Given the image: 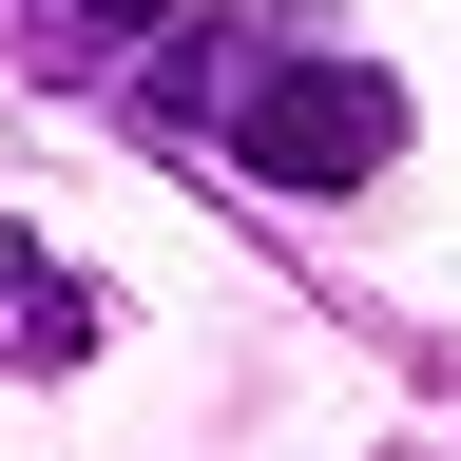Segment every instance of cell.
Listing matches in <instances>:
<instances>
[{
    "label": "cell",
    "mask_w": 461,
    "mask_h": 461,
    "mask_svg": "<svg viewBox=\"0 0 461 461\" xmlns=\"http://www.w3.org/2000/svg\"><path fill=\"white\" fill-rule=\"evenodd\" d=\"M173 20H193V0H0V58H20V77H135Z\"/></svg>",
    "instance_id": "obj_1"
},
{
    "label": "cell",
    "mask_w": 461,
    "mask_h": 461,
    "mask_svg": "<svg viewBox=\"0 0 461 461\" xmlns=\"http://www.w3.org/2000/svg\"><path fill=\"white\" fill-rule=\"evenodd\" d=\"M0 308H20V366H77V346H96V288H58L20 230H0Z\"/></svg>",
    "instance_id": "obj_2"
}]
</instances>
